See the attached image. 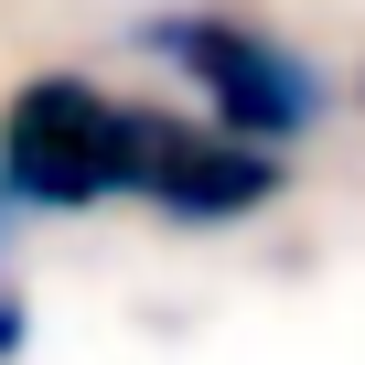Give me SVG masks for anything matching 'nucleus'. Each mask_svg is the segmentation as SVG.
I'll use <instances>...</instances> for the list:
<instances>
[{
    "mask_svg": "<svg viewBox=\"0 0 365 365\" xmlns=\"http://www.w3.org/2000/svg\"><path fill=\"white\" fill-rule=\"evenodd\" d=\"M11 215H22V205H11V194H0V279H11Z\"/></svg>",
    "mask_w": 365,
    "mask_h": 365,
    "instance_id": "nucleus-5",
    "label": "nucleus"
},
{
    "mask_svg": "<svg viewBox=\"0 0 365 365\" xmlns=\"http://www.w3.org/2000/svg\"><path fill=\"white\" fill-rule=\"evenodd\" d=\"M22 344H33V301L22 279H0V365H22Z\"/></svg>",
    "mask_w": 365,
    "mask_h": 365,
    "instance_id": "nucleus-4",
    "label": "nucleus"
},
{
    "mask_svg": "<svg viewBox=\"0 0 365 365\" xmlns=\"http://www.w3.org/2000/svg\"><path fill=\"white\" fill-rule=\"evenodd\" d=\"M150 54L194 86L205 118H215L226 140H247V150H279V140H301V129L322 118L312 54L279 43V33H258V22H237V11H161V22H150Z\"/></svg>",
    "mask_w": 365,
    "mask_h": 365,
    "instance_id": "nucleus-2",
    "label": "nucleus"
},
{
    "mask_svg": "<svg viewBox=\"0 0 365 365\" xmlns=\"http://www.w3.org/2000/svg\"><path fill=\"white\" fill-rule=\"evenodd\" d=\"M129 129L140 108L86 86V76H33L0 108V194L22 215H86L129 205Z\"/></svg>",
    "mask_w": 365,
    "mask_h": 365,
    "instance_id": "nucleus-1",
    "label": "nucleus"
},
{
    "mask_svg": "<svg viewBox=\"0 0 365 365\" xmlns=\"http://www.w3.org/2000/svg\"><path fill=\"white\" fill-rule=\"evenodd\" d=\"M129 205H150L172 226H247L258 205H279V150H247L215 118L140 108V129H129Z\"/></svg>",
    "mask_w": 365,
    "mask_h": 365,
    "instance_id": "nucleus-3",
    "label": "nucleus"
}]
</instances>
